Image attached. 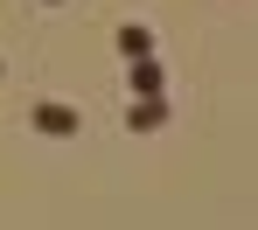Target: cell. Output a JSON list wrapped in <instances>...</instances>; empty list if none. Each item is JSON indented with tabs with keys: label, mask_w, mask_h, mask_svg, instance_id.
Instances as JSON below:
<instances>
[{
	"label": "cell",
	"mask_w": 258,
	"mask_h": 230,
	"mask_svg": "<svg viewBox=\"0 0 258 230\" xmlns=\"http://www.w3.org/2000/svg\"><path fill=\"white\" fill-rule=\"evenodd\" d=\"M161 119H168V112H161V98H140V105H133V126H140V133H154Z\"/></svg>",
	"instance_id": "obj_3"
},
{
	"label": "cell",
	"mask_w": 258,
	"mask_h": 230,
	"mask_svg": "<svg viewBox=\"0 0 258 230\" xmlns=\"http://www.w3.org/2000/svg\"><path fill=\"white\" fill-rule=\"evenodd\" d=\"M119 49H126L133 63H147V56H154V35H147V28H119Z\"/></svg>",
	"instance_id": "obj_2"
},
{
	"label": "cell",
	"mask_w": 258,
	"mask_h": 230,
	"mask_svg": "<svg viewBox=\"0 0 258 230\" xmlns=\"http://www.w3.org/2000/svg\"><path fill=\"white\" fill-rule=\"evenodd\" d=\"M133 91L154 98V91H161V70H154V63H133Z\"/></svg>",
	"instance_id": "obj_4"
},
{
	"label": "cell",
	"mask_w": 258,
	"mask_h": 230,
	"mask_svg": "<svg viewBox=\"0 0 258 230\" xmlns=\"http://www.w3.org/2000/svg\"><path fill=\"white\" fill-rule=\"evenodd\" d=\"M35 126H42V133H77V112H70V105H42V112H35Z\"/></svg>",
	"instance_id": "obj_1"
}]
</instances>
